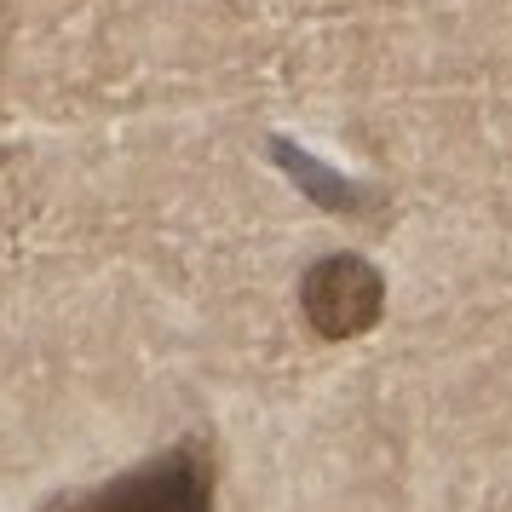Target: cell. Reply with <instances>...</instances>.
Wrapping results in <instances>:
<instances>
[{
	"instance_id": "obj_1",
	"label": "cell",
	"mask_w": 512,
	"mask_h": 512,
	"mask_svg": "<svg viewBox=\"0 0 512 512\" xmlns=\"http://www.w3.org/2000/svg\"><path fill=\"white\" fill-rule=\"evenodd\" d=\"M47 512H213V455L202 438H185L110 484L58 495Z\"/></svg>"
},
{
	"instance_id": "obj_2",
	"label": "cell",
	"mask_w": 512,
	"mask_h": 512,
	"mask_svg": "<svg viewBox=\"0 0 512 512\" xmlns=\"http://www.w3.org/2000/svg\"><path fill=\"white\" fill-rule=\"evenodd\" d=\"M300 311L317 340H357L386 317V277L363 254H323L300 277Z\"/></svg>"
}]
</instances>
